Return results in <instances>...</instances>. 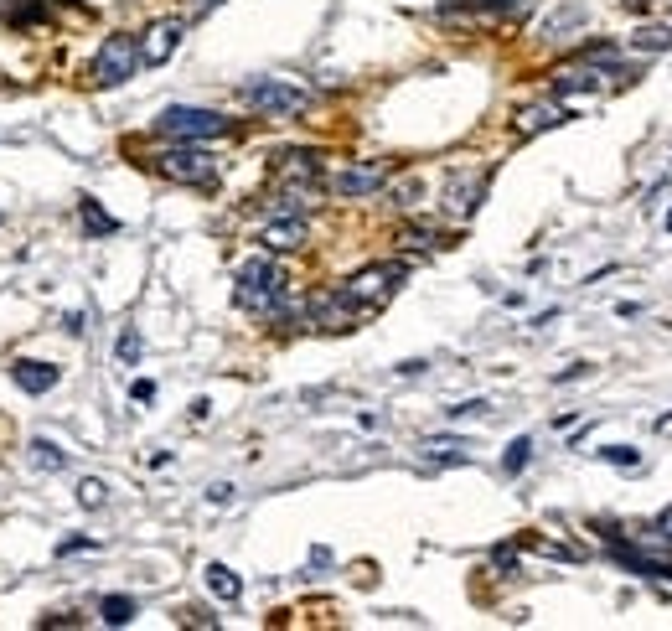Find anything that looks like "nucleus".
I'll use <instances>...</instances> for the list:
<instances>
[{
    "label": "nucleus",
    "instance_id": "20",
    "mask_svg": "<svg viewBox=\"0 0 672 631\" xmlns=\"http://www.w3.org/2000/svg\"><path fill=\"white\" fill-rule=\"evenodd\" d=\"M636 52H672V26H641V32L631 37Z\"/></svg>",
    "mask_w": 672,
    "mask_h": 631
},
{
    "label": "nucleus",
    "instance_id": "15",
    "mask_svg": "<svg viewBox=\"0 0 672 631\" xmlns=\"http://www.w3.org/2000/svg\"><path fill=\"white\" fill-rule=\"evenodd\" d=\"M600 83H605V68H595V63L564 68V73H554V94H559V99H569V94H595Z\"/></svg>",
    "mask_w": 672,
    "mask_h": 631
},
{
    "label": "nucleus",
    "instance_id": "5",
    "mask_svg": "<svg viewBox=\"0 0 672 631\" xmlns=\"http://www.w3.org/2000/svg\"><path fill=\"white\" fill-rule=\"evenodd\" d=\"M135 68H140V42H135L130 32H114V37L99 42V52H94V83H99V88L130 83Z\"/></svg>",
    "mask_w": 672,
    "mask_h": 631
},
{
    "label": "nucleus",
    "instance_id": "28",
    "mask_svg": "<svg viewBox=\"0 0 672 631\" xmlns=\"http://www.w3.org/2000/svg\"><path fill=\"white\" fill-rule=\"evenodd\" d=\"M657 533H662L667 544H672V507H662V513H657Z\"/></svg>",
    "mask_w": 672,
    "mask_h": 631
},
{
    "label": "nucleus",
    "instance_id": "9",
    "mask_svg": "<svg viewBox=\"0 0 672 631\" xmlns=\"http://www.w3.org/2000/svg\"><path fill=\"white\" fill-rule=\"evenodd\" d=\"M486 197V171H455L445 182V213L450 218H471Z\"/></svg>",
    "mask_w": 672,
    "mask_h": 631
},
{
    "label": "nucleus",
    "instance_id": "27",
    "mask_svg": "<svg viewBox=\"0 0 672 631\" xmlns=\"http://www.w3.org/2000/svg\"><path fill=\"white\" fill-rule=\"evenodd\" d=\"M83 549H94V538H68V544H57V554H83Z\"/></svg>",
    "mask_w": 672,
    "mask_h": 631
},
{
    "label": "nucleus",
    "instance_id": "14",
    "mask_svg": "<svg viewBox=\"0 0 672 631\" xmlns=\"http://www.w3.org/2000/svg\"><path fill=\"white\" fill-rule=\"evenodd\" d=\"M274 171H280V182L311 187L316 176H321V156H316V150H285V156L274 161Z\"/></svg>",
    "mask_w": 672,
    "mask_h": 631
},
{
    "label": "nucleus",
    "instance_id": "17",
    "mask_svg": "<svg viewBox=\"0 0 672 631\" xmlns=\"http://www.w3.org/2000/svg\"><path fill=\"white\" fill-rule=\"evenodd\" d=\"M32 461H37L42 471H68V450L52 445L47 435H37V440H32Z\"/></svg>",
    "mask_w": 672,
    "mask_h": 631
},
{
    "label": "nucleus",
    "instance_id": "4",
    "mask_svg": "<svg viewBox=\"0 0 672 631\" xmlns=\"http://www.w3.org/2000/svg\"><path fill=\"white\" fill-rule=\"evenodd\" d=\"M399 280H404V264H368V269H357L352 280H342V295L352 300L357 311H378V306L393 300Z\"/></svg>",
    "mask_w": 672,
    "mask_h": 631
},
{
    "label": "nucleus",
    "instance_id": "29",
    "mask_svg": "<svg viewBox=\"0 0 672 631\" xmlns=\"http://www.w3.org/2000/svg\"><path fill=\"white\" fill-rule=\"evenodd\" d=\"M667 233H672V213H667Z\"/></svg>",
    "mask_w": 672,
    "mask_h": 631
},
{
    "label": "nucleus",
    "instance_id": "11",
    "mask_svg": "<svg viewBox=\"0 0 672 631\" xmlns=\"http://www.w3.org/2000/svg\"><path fill=\"white\" fill-rule=\"evenodd\" d=\"M305 238H311V218H300V213H285V218L264 223L259 244H264L269 254H290V249H300V244H305Z\"/></svg>",
    "mask_w": 672,
    "mask_h": 631
},
{
    "label": "nucleus",
    "instance_id": "23",
    "mask_svg": "<svg viewBox=\"0 0 672 631\" xmlns=\"http://www.w3.org/2000/svg\"><path fill=\"white\" fill-rule=\"evenodd\" d=\"M109 502V487L104 482H94V476H88V482H78V507H88V513H94V507H104Z\"/></svg>",
    "mask_w": 672,
    "mask_h": 631
},
{
    "label": "nucleus",
    "instance_id": "26",
    "mask_svg": "<svg viewBox=\"0 0 672 631\" xmlns=\"http://www.w3.org/2000/svg\"><path fill=\"white\" fill-rule=\"evenodd\" d=\"M130 399H135V404H150V399H156V383H150V378H135Z\"/></svg>",
    "mask_w": 672,
    "mask_h": 631
},
{
    "label": "nucleus",
    "instance_id": "8",
    "mask_svg": "<svg viewBox=\"0 0 672 631\" xmlns=\"http://www.w3.org/2000/svg\"><path fill=\"white\" fill-rule=\"evenodd\" d=\"M383 182H388V166L383 161H357V166H342V171L331 176V192L336 197H373Z\"/></svg>",
    "mask_w": 672,
    "mask_h": 631
},
{
    "label": "nucleus",
    "instance_id": "6",
    "mask_svg": "<svg viewBox=\"0 0 672 631\" xmlns=\"http://www.w3.org/2000/svg\"><path fill=\"white\" fill-rule=\"evenodd\" d=\"M238 99L249 104L254 114H300L305 109V88L280 83V78H254L238 88Z\"/></svg>",
    "mask_w": 672,
    "mask_h": 631
},
{
    "label": "nucleus",
    "instance_id": "1",
    "mask_svg": "<svg viewBox=\"0 0 672 631\" xmlns=\"http://www.w3.org/2000/svg\"><path fill=\"white\" fill-rule=\"evenodd\" d=\"M233 300L243 311H254V316H274V311H285V275H280V264L274 259H249V264H238V290Z\"/></svg>",
    "mask_w": 672,
    "mask_h": 631
},
{
    "label": "nucleus",
    "instance_id": "7",
    "mask_svg": "<svg viewBox=\"0 0 672 631\" xmlns=\"http://www.w3.org/2000/svg\"><path fill=\"white\" fill-rule=\"evenodd\" d=\"M181 37H187V26H181L176 16L150 21V26H145V37H140V63H145V68H161V63H171V52L181 47Z\"/></svg>",
    "mask_w": 672,
    "mask_h": 631
},
{
    "label": "nucleus",
    "instance_id": "25",
    "mask_svg": "<svg viewBox=\"0 0 672 631\" xmlns=\"http://www.w3.org/2000/svg\"><path fill=\"white\" fill-rule=\"evenodd\" d=\"M119 357H125V363H135V357H140V332H125V337H119Z\"/></svg>",
    "mask_w": 672,
    "mask_h": 631
},
{
    "label": "nucleus",
    "instance_id": "24",
    "mask_svg": "<svg viewBox=\"0 0 672 631\" xmlns=\"http://www.w3.org/2000/svg\"><path fill=\"white\" fill-rule=\"evenodd\" d=\"M600 461H616V466H636L641 456H636L631 445H605V450H600Z\"/></svg>",
    "mask_w": 672,
    "mask_h": 631
},
{
    "label": "nucleus",
    "instance_id": "3",
    "mask_svg": "<svg viewBox=\"0 0 672 631\" xmlns=\"http://www.w3.org/2000/svg\"><path fill=\"white\" fill-rule=\"evenodd\" d=\"M156 130L166 135V140H218V135H228L233 125L218 114V109H192V104H171V109H161L156 114Z\"/></svg>",
    "mask_w": 672,
    "mask_h": 631
},
{
    "label": "nucleus",
    "instance_id": "10",
    "mask_svg": "<svg viewBox=\"0 0 672 631\" xmlns=\"http://www.w3.org/2000/svg\"><path fill=\"white\" fill-rule=\"evenodd\" d=\"M362 311L352 306V300L342 295V290H326V295H311V321L316 326H326V332H352V321H357Z\"/></svg>",
    "mask_w": 672,
    "mask_h": 631
},
{
    "label": "nucleus",
    "instance_id": "16",
    "mask_svg": "<svg viewBox=\"0 0 672 631\" xmlns=\"http://www.w3.org/2000/svg\"><path fill=\"white\" fill-rule=\"evenodd\" d=\"M207 590L218 595V600H238L243 595V580L233 575L228 564H207Z\"/></svg>",
    "mask_w": 672,
    "mask_h": 631
},
{
    "label": "nucleus",
    "instance_id": "13",
    "mask_svg": "<svg viewBox=\"0 0 672 631\" xmlns=\"http://www.w3.org/2000/svg\"><path fill=\"white\" fill-rule=\"evenodd\" d=\"M569 109L559 99H543V104H528V109H517V135H543V130H554L564 125Z\"/></svg>",
    "mask_w": 672,
    "mask_h": 631
},
{
    "label": "nucleus",
    "instance_id": "30",
    "mask_svg": "<svg viewBox=\"0 0 672 631\" xmlns=\"http://www.w3.org/2000/svg\"><path fill=\"white\" fill-rule=\"evenodd\" d=\"M202 6H218V0H202Z\"/></svg>",
    "mask_w": 672,
    "mask_h": 631
},
{
    "label": "nucleus",
    "instance_id": "22",
    "mask_svg": "<svg viewBox=\"0 0 672 631\" xmlns=\"http://www.w3.org/2000/svg\"><path fill=\"white\" fill-rule=\"evenodd\" d=\"M466 440H424V456L430 461H466Z\"/></svg>",
    "mask_w": 672,
    "mask_h": 631
},
{
    "label": "nucleus",
    "instance_id": "18",
    "mask_svg": "<svg viewBox=\"0 0 672 631\" xmlns=\"http://www.w3.org/2000/svg\"><path fill=\"white\" fill-rule=\"evenodd\" d=\"M99 616H104L109 626H130V621H135V600H130V595H104V600H99Z\"/></svg>",
    "mask_w": 672,
    "mask_h": 631
},
{
    "label": "nucleus",
    "instance_id": "2",
    "mask_svg": "<svg viewBox=\"0 0 672 631\" xmlns=\"http://www.w3.org/2000/svg\"><path fill=\"white\" fill-rule=\"evenodd\" d=\"M156 171L166 176V182H181V187H212L218 182V156L202 150L197 140H181V145H171V150L156 156Z\"/></svg>",
    "mask_w": 672,
    "mask_h": 631
},
{
    "label": "nucleus",
    "instance_id": "21",
    "mask_svg": "<svg viewBox=\"0 0 672 631\" xmlns=\"http://www.w3.org/2000/svg\"><path fill=\"white\" fill-rule=\"evenodd\" d=\"M528 461H533V440H528V435H517V440L507 445V456H502V471H507V476H517Z\"/></svg>",
    "mask_w": 672,
    "mask_h": 631
},
{
    "label": "nucleus",
    "instance_id": "12",
    "mask_svg": "<svg viewBox=\"0 0 672 631\" xmlns=\"http://www.w3.org/2000/svg\"><path fill=\"white\" fill-rule=\"evenodd\" d=\"M11 378H16L21 394H47V388H57V378H63V373H57L52 363H37V357H16Z\"/></svg>",
    "mask_w": 672,
    "mask_h": 631
},
{
    "label": "nucleus",
    "instance_id": "19",
    "mask_svg": "<svg viewBox=\"0 0 672 631\" xmlns=\"http://www.w3.org/2000/svg\"><path fill=\"white\" fill-rule=\"evenodd\" d=\"M78 213H83V228L94 233V238H99V233H114V228H119V223H114V218L104 213V207H99L94 197H78Z\"/></svg>",
    "mask_w": 672,
    "mask_h": 631
}]
</instances>
